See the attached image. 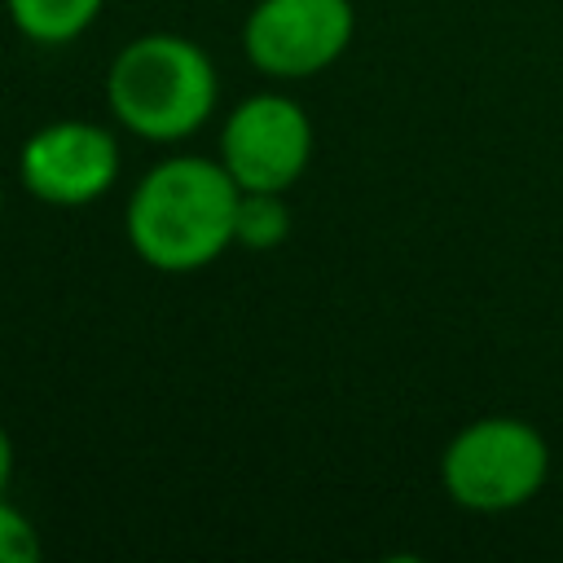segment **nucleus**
<instances>
[{
    "label": "nucleus",
    "mask_w": 563,
    "mask_h": 563,
    "mask_svg": "<svg viewBox=\"0 0 563 563\" xmlns=\"http://www.w3.org/2000/svg\"><path fill=\"white\" fill-rule=\"evenodd\" d=\"M40 559V532L35 523L0 497V563H35Z\"/></svg>",
    "instance_id": "9"
},
{
    "label": "nucleus",
    "mask_w": 563,
    "mask_h": 563,
    "mask_svg": "<svg viewBox=\"0 0 563 563\" xmlns=\"http://www.w3.org/2000/svg\"><path fill=\"white\" fill-rule=\"evenodd\" d=\"M290 238V207L273 189H242L238 220H233V246L246 251H273Z\"/></svg>",
    "instance_id": "8"
},
{
    "label": "nucleus",
    "mask_w": 563,
    "mask_h": 563,
    "mask_svg": "<svg viewBox=\"0 0 563 563\" xmlns=\"http://www.w3.org/2000/svg\"><path fill=\"white\" fill-rule=\"evenodd\" d=\"M13 462H18V453H13V435H9L4 422H0V497H4V488H9V479H13Z\"/></svg>",
    "instance_id": "10"
},
{
    "label": "nucleus",
    "mask_w": 563,
    "mask_h": 563,
    "mask_svg": "<svg viewBox=\"0 0 563 563\" xmlns=\"http://www.w3.org/2000/svg\"><path fill=\"white\" fill-rule=\"evenodd\" d=\"M119 141L88 119H53L35 128L18 154V180L48 207H88L119 180Z\"/></svg>",
    "instance_id": "6"
},
{
    "label": "nucleus",
    "mask_w": 563,
    "mask_h": 563,
    "mask_svg": "<svg viewBox=\"0 0 563 563\" xmlns=\"http://www.w3.org/2000/svg\"><path fill=\"white\" fill-rule=\"evenodd\" d=\"M238 198L242 189L220 158L172 154L132 185L123 229L150 268L194 273L233 246Z\"/></svg>",
    "instance_id": "1"
},
{
    "label": "nucleus",
    "mask_w": 563,
    "mask_h": 563,
    "mask_svg": "<svg viewBox=\"0 0 563 563\" xmlns=\"http://www.w3.org/2000/svg\"><path fill=\"white\" fill-rule=\"evenodd\" d=\"M0 211H4V180H0Z\"/></svg>",
    "instance_id": "11"
},
{
    "label": "nucleus",
    "mask_w": 563,
    "mask_h": 563,
    "mask_svg": "<svg viewBox=\"0 0 563 563\" xmlns=\"http://www.w3.org/2000/svg\"><path fill=\"white\" fill-rule=\"evenodd\" d=\"M106 0H4L9 22L31 40V44H70L79 40Z\"/></svg>",
    "instance_id": "7"
},
{
    "label": "nucleus",
    "mask_w": 563,
    "mask_h": 563,
    "mask_svg": "<svg viewBox=\"0 0 563 563\" xmlns=\"http://www.w3.org/2000/svg\"><path fill=\"white\" fill-rule=\"evenodd\" d=\"M352 31V0H260L246 13L242 48L268 79H312L347 53Z\"/></svg>",
    "instance_id": "4"
},
{
    "label": "nucleus",
    "mask_w": 563,
    "mask_h": 563,
    "mask_svg": "<svg viewBox=\"0 0 563 563\" xmlns=\"http://www.w3.org/2000/svg\"><path fill=\"white\" fill-rule=\"evenodd\" d=\"M216 97L220 79L211 57L176 31L128 40L106 70V106L141 141L194 136L211 119Z\"/></svg>",
    "instance_id": "2"
},
{
    "label": "nucleus",
    "mask_w": 563,
    "mask_h": 563,
    "mask_svg": "<svg viewBox=\"0 0 563 563\" xmlns=\"http://www.w3.org/2000/svg\"><path fill=\"white\" fill-rule=\"evenodd\" d=\"M550 475V444L523 418H475L466 422L440 457L444 493L475 515H501L541 493Z\"/></svg>",
    "instance_id": "3"
},
{
    "label": "nucleus",
    "mask_w": 563,
    "mask_h": 563,
    "mask_svg": "<svg viewBox=\"0 0 563 563\" xmlns=\"http://www.w3.org/2000/svg\"><path fill=\"white\" fill-rule=\"evenodd\" d=\"M312 158V119L286 92H255L238 101L220 132V163L238 189L286 194Z\"/></svg>",
    "instance_id": "5"
}]
</instances>
